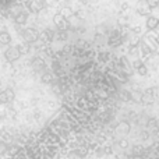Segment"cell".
<instances>
[{
	"mask_svg": "<svg viewBox=\"0 0 159 159\" xmlns=\"http://www.w3.org/2000/svg\"><path fill=\"white\" fill-rule=\"evenodd\" d=\"M53 22L60 28H66V18H64L61 14H56V16L53 17Z\"/></svg>",
	"mask_w": 159,
	"mask_h": 159,
	"instance_id": "obj_5",
	"label": "cell"
},
{
	"mask_svg": "<svg viewBox=\"0 0 159 159\" xmlns=\"http://www.w3.org/2000/svg\"><path fill=\"white\" fill-rule=\"evenodd\" d=\"M59 38H60V39H66L67 38L66 32H64V31H60V34H59Z\"/></svg>",
	"mask_w": 159,
	"mask_h": 159,
	"instance_id": "obj_18",
	"label": "cell"
},
{
	"mask_svg": "<svg viewBox=\"0 0 159 159\" xmlns=\"http://www.w3.org/2000/svg\"><path fill=\"white\" fill-rule=\"evenodd\" d=\"M28 20V14L27 13H20L16 16V18H14V21H16L17 25H24L25 22H27Z\"/></svg>",
	"mask_w": 159,
	"mask_h": 159,
	"instance_id": "obj_7",
	"label": "cell"
},
{
	"mask_svg": "<svg viewBox=\"0 0 159 159\" xmlns=\"http://www.w3.org/2000/svg\"><path fill=\"white\" fill-rule=\"evenodd\" d=\"M17 48H18V50H20L21 55H25V53L30 52V43H28V42H22V43L18 45Z\"/></svg>",
	"mask_w": 159,
	"mask_h": 159,
	"instance_id": "obj_10",
	"label": "cell"
},
{
	"mask_svg": "<svg viewBox=\"0 0 159 159\" xmlns=\"http://www.w3.org/2000/svg\"><path fill=\"white\" fill-rule=\"evenodd\" d=\"M119 145H120L121 148H127V147H129V141L127 140H120L119 141Z\"/></svg>",
	"mask_w": 159,
	"mask_h": 159,
	"instance_id": "obj_17",
	"label": "cell"
},
{
	"mask_svg": "<svg viewBox=\"0 0 159 159\" xmlns=\"http://www.w3.org/2000/svg\"><path fill=\"white\" fill-rule=\"evenodd\" d=\"M145 25H147V30H149V31L157 30V28L159 27V18L155 17V16H149L148 18H147Z\"/></svg>",
	"mask_w": 159,
	"mask_h": 159,
	"instance_id": "obj_4",
	"label": "cell"
},
{
	"mask_svg": "<svg viewBox=\"0 0 159 159\" xmlns=\"http://www.w3.org/2000/svg\"><path fill=\"white\" fill-rule=\"evenodd\" d=\"M0 42H2V45L11 43V35L8 32H6V31H3V32L0 34Z\"/></svg>",
	"mask_w": 159,
	"mask_h": 159,
	"instance_id": "obj_9",
	"label": "cell"
},
{
	"mask_svg": "<svg viewBox=\"0 0 159 159\" xmlns=\"http://www.w3.org/2000/svg\"><path fill=\"white\" fill-rule=\"evenodd\" d=\"M116 131L120 133V134H127L130 131V124L127 121H121L117 127H116Z\"/></svg>",
	"mask_w": 159,
	"mask_h": 159,
	"instance_id": "obj_6",
	"label": "cell"
},
{
	"mask_svg": "<svg viewBox=\"0 0 159 159\" xmlns=\"http://www.w3.org/2000/svg\"><path fill=\"white\" fill-rule=\"evenodd\" d=\"M0 102H2V103H6V102H8V99H7V96H6V92H4V91L0 93Z\"/></svg>",
	"mask_w": 159,
	"mask_h": 159,
	"instance_id": "obj_16",
	"label": "cell"
},
{
	"mask_svg": "<svg viewBox=\"0 0 159 159\" xmlns=\"http://www.w3.org/2000/svg\"><path fill=\"white\" fill-rule=\"evenodd\" d=\"M4 92H6V96H7V99H8V101H13V99H14V92H13V89H10V88H7V89H6Z\"/></svg>",
	"mask_w": 159,
	"mask_h": 159,
	"instance_id": "obj_12",
	"label": "cell"
},
{
	"mask_svg": "<svg viewBox=\"0 0 159 159\" xmlns=\"http://www.w3.org/2000/svg\"><path fill=\"white\" fill-rule=\"evenodd\" d=\"M140 48H141V55H143L144 57H149V56H151L152 52H151V49H149L148 43H145V42H141Z\"/></svg>",
	"mask_w": 159,
	"mask_h": 159,
	"instance_id": "obj_8",
	"label": "cell"
},
{
	"mask_svg": "<svg viewBox=\"0 0 159 159\" xmlns=\"http://www.w3.org/2000/svg\"><path fill=\"white\" fill-rule=\"evenodd\" d=\"M157 42H158V45H159V36H158V38H157Z\"/></svg>",
	"mask_w": 159,
	"mask_h": 159,
	"instance_id": "obj_20",
	"label": "cell"
},
{
	"mask_svg": "<svg viewBox=\"0 0 159 159\" xmlns=\"http://www.w3.org/2000/svg\"><path fill=\"white\" fill-rule=\"evenodd\" d=\"M135 11H137V14H140V16L149 17V14H151V7L148 6L147 0H140V2L137 3V6H135Z\"/></svg>",
	"mask_w": 159,
	"mask_h": 159,
	"instance_id": "obj_1",
	"label": "cell"
},
{
	"mask_svg": "<svg viewBox=\"0 0 159 159\" xmlns=\"http://www.w3.org/2000/svg\"><path fill=\"white\" fill-rule=\"evenodd\" d=\"M131 66H133V69L138 70L141 66H144V64H143V61H141V60H134V61L131 63Z\"/></svg>",
	"mask_w": 159,
	"mask_h": 159,
	"instance_id": "obj_14",
	"label": "cell"
},
{
	"mask_svg": "<svg viewBox=\"0 0 159 159\" xmlns=\"http://www.w3.org/2000/svg\"><path fill=\"white\" fill-rule=\"evenodd\" d=\"M77 155H78L80 158H85V157H87V149H85V148L77 149Z\"/></svg>",
	"mask_w": 159,
	"mask_h": 159,
	"instance_id": "obj_15",
	"label": "cell"
},
{
	"mask_svg": "<svg viewBox=\"0 0 159 159\" xmlns=\"http://www.w3.org/2000/svg\"><path fill=\"white\" fill-rule=\"evenodd\" d=\"M137 71H138V74H140V75H143V77H145V75L148 74V69H147V66H145V64H144V66H141L140 69L137 70Z\"/></svg>",
	"mask_w": 159,
	"mask_h": 159,
	"instance_id": "obj_11",
	"label": "cell"
},
{
	"mask_svg": "<svg viewBox=\"0 0 159 159\" xmlns=\"http://www.w3.org/2000/svg\"><path fill=\"white\" fill-rule=\"evenodd\" d=\"M121 63H123V66H129V61L126 57H121Z\"/></svg>",
	"mask_w": 159,
	"mask_h": 159,
	"instance_id": "obj_19",
	"label": "cell"
},
{
	"mask_svg": "<svg viewBox=\"0 0 159 159\" xmlns=\"http://www.w3.org/2000/svg\"><path fill=\"white\" fill-rule=\"evenodd\" d=\"M4 56H6V59H7L8 61H17L20 59V56H21V53H20V50H18V48L17 46H11V48H8V49L6 50Z\"/></svg>",
	"mask_w": 159,
	"mask_h": 159,
	"instance_id": "obj_2",
	"label": "cell"
},
{
	"mask_svg": "<svg viewBox=\"0 0 159 159\" xmlns=\"http://www.w3.org/2000/svg\"><path fill=\"white\" fill-rule=\"evenodd\" d=\"M24 38L28 43H30V42H35L36 39L39 38V34H38V31L34 30V28H28V30L24 31Z\"/></svg>",
	"mask_w": 159,
	"mask_h": 159,
	"instance_id": "obj_3",
	"label": "cell"
},
{
	"mask_svg": "<svg viewBox=\"0 0 159 159\" xmlns=\"http://www.w3.org/2000/svg\"><path fill=\"white\" fill-rule=\"evenodd\" d=\"M147 3H148V6L151 8H155L159 6V0H147Z\"/></svg>",
	"mask_w": 159,
	"mask_h": 159,
	"instance_id": "obj_13",
	"label": "cell"
}]
</instances>
